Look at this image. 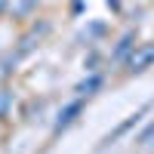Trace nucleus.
I'll return each instance as SVG.
<instances>
[{"instance_id":"obj_6","label":"nucleus","mask_w":154,"mask_h":154,"mask_svg":"<svg viewBox=\"0 0 154 154\" xmlns=\"http://www.w3.org/2000/svg\"><path fill=\"white\" fill-rule=\"evenodd\" d=\"M31 6H34V0H9V9L16 12V16H25Z\"/></svg>"},{"instance_id":"obj_4","label":"nucleus","mask_w":154,"mask_h":154,"mask_svg":"<svg viewBox=\"0 0 154 154\" xmlns=\"http://www.w3.org/2000/svg\"><path fill=\"white\" fill-rule=\"evenodd\" d=\"M99 86H102V77H89V80L77 83V96H93Z\"/></svg>"},{"instance_id":"obj_1","label":"nucleus","mask_w":154,"mask_h":154,"mask_svg":"<svg viewBox=\"0 0 154 154\" xmlns=\"http://www.w3.org/2000/svg\"><path fill=\"white\" fill-rule=\"evenodd\" d=\"M126 65H130V71H136V74H139V71H148V68L154 65V43H139V46H133Z\"/></svg>"},{"instance_id":"obj_3","label":"nucleus","mask_w":154,"mask_h":154,"mask_svg":"<svg viewBox=\"0 0 154 154\" xmlns=\"http://www.w3.org/2000/svg\"><path fill=\"white\" fill-rule=\"evenodd\" d=\"M80 111H83V102H80V99H74V102H68V105H65V108L59 111V120H56V130H65V126H71V123H74V117H77V114H80Z\"/></svg>"},{"instance_id":"obj_2","label":"nucleus","mask_w":154,"mask_h":154,"mask_svg":"<svg viewBox=\"0 0 154 154\" xmlns=\"http://www.w3.org/2000/svg\"><path fill=\"white\" fill-rule=\"evenodd\" d=\"M148 111H151V102H145V105H142V108H139V111H133V114H130V117H126L123 123H117V126H114V130H111V133L105 136V145H114V142H117V139H120V136H126V133H130V130H133V126H136L139 120H142V117H145V114H148Z\"/></svg>"},{"instance_id":"obj_5","label":"nucleus","mask_w":154,"mask_h":154,"mask_svg":"<svg viewBox=\"0 0 154 154\" xmlns=\"http://www.w3.org/2000/svg\"><path fill=\"white\" fill-rule=\"evenodd\" d=\"M133 46H136V43H133V34H126V37H123V40L117 43V49H114V59H123V56H126V53H130V49H133Z\"/></svg>"}]
</instances>
